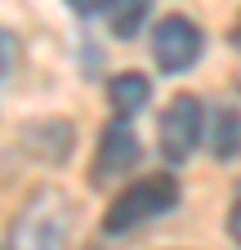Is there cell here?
Returning a JSON list of instances; mask_svg holds the SVG:
<instances>
[{
  "label": "cell",
  "mask_w": 241,
  "mask_h": 250,
  "mask_svg": "<svg viewBox=\"0 0 241 250\" xmlns=\"http://www.w3.org/2000/svg\"><path fill=\"white\" fill-rule=\"evenodd\" d=\"M72 232V201L58 188H40V192L22 206L18 224L9 228L14 250H67Z\"/></svg>",
  "instance_id": "obj_1"
},
{
  "label": "cell",
  "mask_w": 241,
  "mask_h": 250,
  "mask_svg": "<svg viewBox=\"0 0 241 250\" xmlns=\"http://www.w3.org/2000/svg\"><path fill=\"white\" fill-rule=\"evenodd\" d=\"M174 201H179V183H174L170 174H147V179H134L130 188H120V197L107 206L103 228H107V232H130V228L147 224V219L165 214Z\"/></svg>",
  "instance_id": "obj_2"
},
{
  "label": "cell",
  "mask_w": 241,
  "mask_h": 250,
  "mask_svg": "<svg viewBox=\"0 0 241 250\" xmlns=\"http://www.w3.org/2000/svg\"><path fill=\"white\" fill-rule=\"evenodd\" d=\"M201 45H205L201 27L192 18H183V14H165L157 22V31H152V58H157V67L170 72V76L188 72L201 58Z\"/></svg>",
  "instance_id": "obj_3"
},
{
  "label": "cell",
  "mask_w": 241,
  "mask_h": 250,
  "mask_svg": "<svg viewBox=\"0 0 241 250\" xmlns=\"http://www.w3.org/2000/svg\"><path fill=\"white\" fill-rule=\"evenodd\" d=\"M201 130H205V112H201V99L192 94H179L170 99L165 116H161V152L170 161H188L201 143Z\"/></svg>",
  "instance_id": "obj_4"
},
{
  "label": "cell",
  "mask_w": 241,
  "mask_h": 250,
  "mask_svg": "<svg viewBox=\"0 0 241 250\" xmlns=\"http://www.w3.org/2000/svg\"><path fill=\"white\" fill-rule=\"evenodd\" d=\"M139 161V134L130 130L125 121H112L103 139H99V156H94V183H107V179H120L125 170H134Z\"/></svg>",
  "instance_id": "obj_5"
},
{
  "label": "cell",
  "mask_w": 241,
  "mask_h": 250,
  "mask_svg": "<svg viewBox=\"0 0 241 250\" xmlns=\"http://www.w3.org/2000/svg\"><path fill=\"white\" fill-rule=\"evenodd\" d=\"M107 99H112V107L120 116H134L139 107H147V99H152V81L139 76V72H120L107 85Z\"/></svg>",
  "instance_id": "obj_6"
},
{
  "label": "cell",
  "mask_w": 241,
  "mask_h": 250,
  "mask_svg": "<svg viewBox=\"0 0 241 250\" xmlns=\"http://www.w3.org/2000/svg\"><path fill=\"white\" fill-rule=\"evenodd\" d=\"M210 147H215L219 161H232V156H241V112L223 107L215 116V130H210Z\"/></svg>",
  "instance_id": "obj_7"
},
{
  "label": "cell",
  "mask_w": 241,
  "mask_h": 250,
  "mask_svg": "<svg viewBox=\"0 0 241 250\" xmlns=\"http://www.w3.org/2000/svg\"><path fill=\"white\" fill-rule=\"evenodd\" d=\"M107 5V22L116 36H134L147 18V0H103Z\"/></svg>",
  "instance_id": "obj_8"
},
{
  "label": "cell",
  "mask_w": 241,
  "mask_h": 250,
  "mask_svg": "<svg viewBox=\"0 0 241 250\" xmlns=\"http://www.w3.org/2000/svg\"><path fill=\"white\" fill-rule=\"evenodd\" d=\"M14 62H18V41H14L9 27H0V81L14 72Z\"/></svg>",
  "instance_id": "obj_9"
},
{
  "label": "cell",
  "mask_w": 241,
  "mask_h": 250,
  "mask_svg": "<svg viewBox=\"0 0 241 250\" xmlns=\"http://www.w3.org/2000/svg\"><path fill=\"white\" fill-rule=\"evenodd\" d=\"M228 232H232V241L241 246V201L232 206V214H228Z\"/></svg>",
  "instance_id": "obj_10"
},
{
  "label": "cell",
  "mask_w": 241,
  "mask_h": 250,
  "mask_svg": "<svg viewBox=\"0 0 241 250\" xmlns=\"http://www.w3.org/2000/svg\"><path fill=\"white\" fill-rule=\"evenodd\" d=\"M67 5H72V9H80V14H89V9H99L103 0H67Z\"/></svg>",
  "instance_id": "obj_11"
},
{
  "label": "cell",
  "mask_w": 241,
  "mask_h": 250,
  "mask_svg": "<svg viewBox=\"0 0 241 250\" xmlns=\"http://www.w3.org/2000/svg\"><path fill=\"white\" fill-rule=\"evenodd\" d=\"M232 41H237V45H241V18H237V27H232Z\"/></svg>",
  "instance_id": "obj_12"
}]
</instances>
